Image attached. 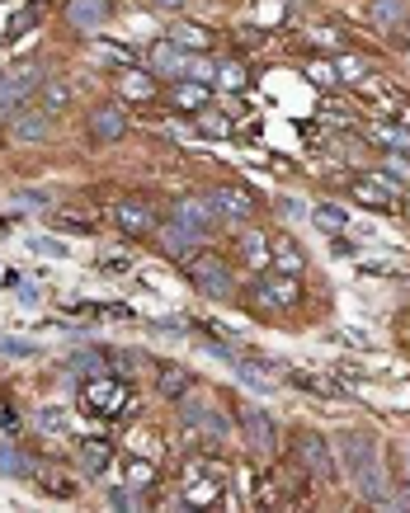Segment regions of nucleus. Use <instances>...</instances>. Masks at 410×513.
I'll return each instance as SVG.
<instances>
[{"label":"nucleus","mask_w":410,"mask_h":513,"mask_svg":"<svg viewBox=\"0 0 410 513\" xmlns=\"http://www.w3.org/2000/svg\"><path fill=\"white\" fill-rule=\"evenodd\" d=\"M146 5H152V10H160V14H179V10L189 5V0H146Z\"/></svg>","instance_id":"nucleus-45"},{"label":"nucleus","mask_w":410,"mask_h":513,"mask_svg":"<svg viewBox=\"0 0 410 513\" xmlns=\"http://www.w3.org/2000/svg\"><path fill=\"white\" fill-rule=\"evenodd\" d=\"M236 424H241V438H245V448H250L255 461H269L278 457V424L269 410H259V405H241L236 410Z\"/></svg>","instance_id":"nucleus-5"},{"label":"nucleus","mask_w":410,"mask_h":513,"mask_svg":"<svg viewBox=\"0 0 410 513\" xmlns=\"http://www.w3.org/2000/svg\"><path fill=\"white\" fill-rule=\"evenodd\" d=\"M113 226H119L127 240H142L156 231V212H152V203H142V198H119V203H113Z\"/></svg>","instance_id":"nucleus-8"},{"label":"nucleus","mask_w":410,"mask_h":513,"mask_svg":"<svg viewBox=\"0 0 410 513\" xmlns=\"http://www.w3.org/2000/svg\"><path fill=\"white\" fill-rule=\"evenodd\" d=\"M47 132H53V113H47L43 104H24V109L10 118V137L20 142V146H38V142H47Z\"/></svg>","instance_id":"nucleus-11"},{"label":"nucleus","mask_w":410,"mask_h":513,"mask_svg":"<svg viewBox=\"0 0 410 513\" xmlns=\"http://www.w3.org/2000/svg\"><path fill=\"white\" fill-rule=\"evenodd\" d=\"M232 368H236V377H241V382H245V387H250V391H265V395H269V391L278 387V382H269V377H265V372H259V368H255V362H245V358H232Z\"/></svg>","instance_id":"nucleus-30"},{"label":"nucleus","mask_w":410,"mask_h":513,"mask_svg":"<svg viewBox=\"0 0 410 513\" xmlns=\"http://www.w3.org/2000/svg\"><path fill=\"white\" fill-rule=\"evenodd\" d=\"M109 362H113V368H119V372H142V368H152V362H146L142 354H113Z\"/></svg>","instance_id":"nucleus-41"},{"label":"nucleus","mask_w":410,"mask_h":513,"mask_svg":"<svg viewBox=\"0 0 410 513\" xmlns=\"http://www.w3.org/2000/svg\"><path fill=\"white\" fill-rule=\"evenodd\" d=\"M170 99H175V109L199 113V109H208V86H199V80H175Z\"/></svg>","instance_id":"nucleus-28"},{"label":"nucleus","mask_w":410,"mask_h":513,"mask_svg":"<svg viewBox=\"0 0 410 513\" xmlns=\"http://www.w3.org/2000/svg\"><path fill=\"white\" fill-rule=\"evenodd\" d=\"M119 90H123V99L152 104V99H156V76H152V71H137V66H127V71L119 76Z\"/></svg>","instance_id":"nucleus-22"},{"label":"nucleus","mask_w":410,"mask_h":513,"mask_svg":"<svg viewBox=\"0 0 410 513\" xmlns=\"http://www.w3.org/2000/svg\"><path fill=\"white\" fill-rule=\"evenodd\" d=\"M38 434H47V438L67 434V410H62V405H43L38 410Z\"/></svg>","instance_id":"nucleus-32"},{"label":"nucleus","mask_w":410,"mask_h":513,"mask_svg":"<svg viewBox=\"0 0 410 513\" xmlns=\"http://www.w3.org/2000/svg\"><path fill=\"white\" fill-rule=\"evenodd\" d=\"M34 20H38V5H29V10L20 14V20H14V24H10V38H20V33H24L29 24H34Z\"/></svg>","instance_id":"nucleus-42"},{"label":"nucleus","mask_w":410,"mask_h":513,"mask_svg":"<svg viewBox=\"0 0 410 513\" xmlns=\"http://www.w3.org/2000/svg\"><path fill=\"white\" fill-rule=\"evenodd\" d=\"M208 208L217 212V222H250L259 203H255V193H245L236 184H222V189L208 193Z\"/></svg>","instance_id":"nucleus-9"},{"label":"nucleus","mask_w":410,"mask_h":513,"mask_svg":"<svg viewBox=\"0 0 410 513\" xmlns=\"http://www.w3.org/2000/svg\"><path fill=\"white\" fill-rule=\"evenodd\" d=\"M146 66H152V76H160V80H179V71H184V47H175L170 38L166 43H152Z\"/></svg>","instance_id":"nucleus-18"},{"label":"nucleus","mask_w":410,"mask_h":513,"mask_svg":"<svg viewBox=\"0 0 410 513\" xmlns=\"http://www.w3.org/2000/svg\"><path fill=\"white\" fill-rule=\"evenodd\" d=\"M76 457H80V471H86V476H104V471L113 467V443L86 438V443L76 448Z\"/></svg>","instance_id":"nucleus-20"},{"label":"nucleus","mask_w":410,"mask_h":513,"mask_svg":"<svg viewBox=\"0 0 410 513\" xmlns=\"http://www.w3.org/2000/svg\"><path fill=\"white\" fill-rule=\"evenodd\" d=\"M203 118H199V127L208 132V137H232V118L226 113H217V109H199Z\"/></svg>","instance_id":"nucleus-36"},{"label":"nucleus","mask_w":410,"mask_h":513,"mask_svg":"<svg viewBox=\"0 0 410 513\" xmlns=\"http://www.w3.org/2000/svg\"><path fill=\"white\" fill-rule=\"evenodd\" d=\"M67 20L80 28V33H94L113 20V0H71L67 5Z\"/></svg>","instance_id":"nucleus-17"},{"label":"nucleus","mask_w":410,"mask_h":513,"mask_svg":"<svg viewBox=\"0 0 410 513\" xmlns=\"http://www.w3.org/2000/svg\"><path fill=\"white\" fill-rule=\"evenodd\" d=\"M29 250L47 255V259H62V255H67V245H62V240H47V236H29Z\"/></svg>","instance_id":"nucleus-40"},{"label":"nucleus","mask_w":410,"mask_h":513,"mask_svg":"<svg viewBox=\"0 0 410 513\" xmlns=\"http://www.w3.org/2000/svg\"><path fill=\"white\" fill-rule=\"evenodd\" d=\"M67 372H76V382H86V377H100V372H113V362L100 354V349H76L67 358Z\"/></svg>","instance_id":"nucleus-24"},{"label":"nucleus","mask_w":410,"mask_h":513,"mask_svg":"<svg viewBox=\"0 0 410 513\" xmlns=\"http://www.w3.org/2000/svg\"><path fill=\"white\" fill-rule=\"evenodd\" d=\"M43 80H47V71L38 57H20L14 66H5L0 71V123H10L24 104H34Z\"/></svg>","instance_id":"nucleus-2"},{"label":"nucleus","mask_w":410,"mask_h":513,"mask_svg":"<svg viewBox=\"0 0 410 513\" xmlns=\"http://www.w3.org/2000/svg\"><path fill=\"white\" fill-rule=\"evenodd\" d=\"M80 410L94 419H123L133 410V387H127L123 372H100V377H86L80 387Z\"/></svg>","instance_id":"nucleus-1"},{"label":"nucleus","mask_w":410,"mask_h":513,"mask_svg":"<svg viewBox=\"0 0 410 513\" xmlns=\"http://www.w3.org/2000/svg\"><path fill=\"white\" fill-rule=\"evenodd\" d=\"M401 467H406V494H410V452H406V461H401Z\"/></svg>","instance_id":"nucleus-47"},{"label":"nucleus","mask_w":410,"mask_h":513,"mask_svg":"<svg viewBox=\"0 0 410 513\" xmlns=\"http://www.w3.org/2000/svg\"><path fill=\"white\" fill-rule=\"evenodd\" d=\"M170 43L184 47V53H208V47H212V33H208L203 24H184V20H179V24L170 28Z\"/></svg>","instance_id":"nucleus-26"},{"label":"nucleus","mask_w":410,"mask_h":513,"mask_svg":"<svg viewBox=\"0 0 410 513\" xmlns=\"http://www.w3.org/2000/svg\"><path fill=\"white\" fill-rule=\"evenodd\" d=\"M368 14H373L377 28H401L410 20V5H406V0H373Z\"/></svg>","instance_id":"nucleus-27"},{"label":"nucleus","mask_w":410,"mask_h":513,"mask_svg":"<svg viewBox=\"0 0 410 513\" xmlns=\"http://www.w3.org/2000/svg\"><path fill=\"white\" fill-rule=\"evenodd\" d=\"M307 76L316 80L321 90H335V86H340V76H335V66H331V61H307Z\"/></svg>","instance_id":"nucleus-39"},{"label":"nucleus","mask_w":410,"mask_h":513,"mask_svg":"<svg viewBox=\"0 0 410 513\" xmlns=\"http://www.w3.org/2000/svg\"><path fill=\"white\" fill-rule=\"evenodd\" d=\"M184 269H189V283L203 297H212V302H226V297L236 292V278H232V269H226V259L212 255V250H193L184 259Z\"/></svg>","instance_id":"nucleus-4"},{"label":"nucleus","mask_w":410,"mask_h":513,"mask_svg":"<svg viewBox=\"0 0 410 513\" xmlns=\"http://www.w3.org/2000/svg\"><path fill=\"white\" fill-rule=\"evenodd\" d=\"M245 302L255 311H292L302 302V278L283 269H259L255 283L245 288Z\"/></svg>","instance_id":"nucleus-3"},{"label":"nucleus","mask_w":410,"mask_h":513,"mask_svg":"<svg viewBox=\"0 0 410 513\" xmlns=\"http://www.w3.org/2000/svg\"><path fill=\"white\" fill-rule=\"evenodd\" d=\"M298 461L316 476L321 485L335 481V448L316 434V428H302V434H298Z\"/></svg>","instance_id":"nucleus-7"},{"label":"nucleus","mask_w":410,"mask_h":513,"mask_svg":"<svg viewBox=\"0 0 410 513\" xmlns=\"http://www.w3.org/2000/svg\"><path fill=\"white\" fill-rule=\"evenodd\" d=\"M311 222H316L321 231H344L349 226V212H344L340 203H321L316 212H311Z\"/></svg>","instance_id":"nucleus-31"},{"label":"nucleus","mask_w":410,"mask_h":513,"mask_svg":"<svg viewBox=\"0 0 410 513\" xmlns=\"http://www.w3.org/2000/svg\"><path fill=\"white\" fill-rule=\"evenodd\" d=\"M152 236H156V245H160V250H166L170 259H179V264H184L193 250H199V236H193L189 226H179L175 217H170V222H156V231H152Z\"/></svg>","instance_id":"nucleus-13"},{"label":"nucleus","mask_w":410,"mask_h":513,"mask_svg":"<svg viewBox=\"0 0 410 513\" xmlns=\"http://www.w3.org/2000/svg\"><path fill=\"white\" fill-rule=\"evenodd\" d=\"M335 76H340V86H358V80H364V71H368V66L364 61H358V57H349V53H340L335 61Z\"/></svg>","instance_id":"nucleus-33"},{"label":"nucleus","mask_w":410,"mask_h":513,"mask_svg":"<svg viewBox=\"0 0 410 513\" xmlns=\"http://www.w3.org/2000/svg\"><path fill=\"white\" fill-rule=\"evenodd\" d=\"M373 457H377V438L373 434H340V461H344V471H349V481L368 467Z\"/></svg>","instance_id":"nucleus-15"},{"label":"nucleus","mask_w":410,"mask_h":513,"mask_svg":"<svg viewBox=\"0 0 410 513\" xmlns=\"http://www.w3.org/2000/svg\"><path fill=\"white\" fill-rule=\"evenodd\" d=\"M226 485H232V476L217 461H193L184 471V490H189L184 504H217V494H226Z\"/></svg>","instance_id":"nucleus-6"},{"label":"nucleus","mask_w":410,"mask_h":513,"mask_svg":"<svg viewBox=\"0 0 410 513\" xmlns=\"http://www.w3.org/2000/svg\"><path fill=\"white\" fill-rule=\"evenodd\" d=\"M0 434H20V415L10 405H0Z\"/></svg>","instance_id":"nucleus-43"},{"label":"nucleus","mask_w":410,"mask_h":513,"mask_svg":"<svg viewBox=\"0 0 410 513\" xmlns=\"http://www.w3.org/2000/svg\"><path fill=\"white\" fill-rule=\"evenodd\" d=\"M212 86L245 90V66H241V61H217V80H212Z\"/></svg>","instance_id":"nucleus-35"},{"label":"nucleus","mask_w":410,"mask_h":513,"mask_svg":"<svg viewBox=\"0 0 410 513\" xmlns=\"http://www.w3.org/2000/svg\"><path fill=\"white\" fill-rule=\"evenodd\" d=\"M5 226H10V222H5V217H0V236H5Z\"/></svg>","instance_id":"nucleus-48"},{"label":"nucleus","mask_w":410,"mask_h":513,"mask_svg":"<svg viewBox=\"0 0 410 513\" xmlns=\"http://www.w3.org/2000/svg\"><path fill=\"white\" fill-rule=\"evenodd\" d=\"M38 485L53 494V500H76V485L67 481V476H53V471H38Z\"/></svg>","instance_id":"nucleus-34"},{"label":"nucleus","mask_w":410,"mask_h":513,"mask_svg":"<svg viewBox=\"0 0 410 513\" xmlns=\"http://www.w3.org/2000/svg\"><path fill=\"white\" fill-rule=\"evenodd\" d=\"M236 255L250 264V269H269V240H265V231H241L236 236Z\"/></svg>","instance_id":"nucleus-23"},{"label":"nucleus","mask_w":410,"mask_h":513,"mask_svg":"<svg viewBox=\"0 0 410 513\" xmlns=\"http://www.w3.org/2000/svg\"><path fill=\"white\" fill-rule=\"evenodd\" d=\"M20 203L24 208H47V193L43 189H20Z\"/></svg>","instance_id":"nucleus-44"},{"label":"nucleus","mask_w":410,"mask_h":513,"mask_svg":"<svg viewBox=\"0 0 410 513\" xmlns=\"http://www.w3.org/2000/svg\"><path fill=\"white\" fill-rule=\"evenodd\" d=\"M193 382H199V377H193L184 362H156V391L166 395V401H184L193 391Z\"/></svg>","instance_id":"nucleus-16"},{"label":"nucleus","mask_w":410,"mask_h":513,"mask_svg":"<svg viewBox=\"0 0 410 513\" xmlns=\"http://www.w3.org/2000/svg\"><path fill=\"white\" fill-rule=\"evenodd\" d=\"M137 494H142L137 485H119V490H109V509H123V513H127V509H146V500H137Z\"/></svg>","instance_id":"nucleus-38"},{"label":"nucleus","mask_w":410,"mask_h":513,"mask_svg":"<svg viewBox=\"0 0 410 513\" xmlns=\"http://www.w3.org/2000/svg\"><path fill=\"white\" fill-rule=\"evenodd\" d=\"M269 269H283V273H298L307 269V255H302V245L292 240V236H274L269 240Z\"/></svg>","instance_id":"nucleus-19"},{"label":"nucleus","mask_w":410,"mask_h":513,"mask_svg":"<svg viewBox=\"0 0 410 513\" xmlns=\"http://www.w3.org/2000/svg\"><path fill=\"white\" fill-rule=\"evenodd\" d=\"M354 193H358V203H368V208H397V198H401L406 189H401V179H391V175L382 170V175L354 179Z\"/></svg>","instance_id":"nucleus-12"},{"label":"nucleus","mask_w":410,"mask_h":513,"mask_svg":"<svg viewBox=\"0 0 410 513\" xmlns=\"http://www.w3.org/2000/svg\"><path fill=\"white\" fill-rule=\"evenodd\" d=\"M0 476H14V481H29V476H38L34 457H24L14 443H0Z\"/></svg>","instance_id":"nucleus-25"},{"label":"nucleus","mask_w":410,"mask_h":513,"mask_svg":"<svg viewBox=\"0 0 410 513\" xmlns=\"http://www.w3.org/2000/svg\"><path fill=\"white\" fill-rule=\"evenodd\" d=\"M179 80H199V86H212V80H217V61H212L208 53H184V71H179Z\"/></svg>","instance_id":"nucleus-29"},{"label":"nucleus","mask_w":410,"mask_h":513,"mask_svg":"<svg viewBox=\"0 0 410 513\" xmlns=\"http://www.w3.org/2000/svg\"><path fill=\"white\" fill-rule=\"evenodd\" d=\"M0 354H5V358H38V344L24 339V335H5V339H0Z\"/></svg>","instance_id":"nucleus-37"},{"label":"nucleus","mask_w":410,"mask_h":513,"mask_svg":"<svg viewBox=\"0 0 410 513\" xmlns=\"http://www.w3.org/2000/svg\"><path fill=\"white\" fill-rule=\"evenodd\" d=\"M104 273H109V278H113V273H127V259H113V255H109V259H104Z\"/></svg>","instance_id":"nucleus-46"},{"label":"nucleus","mask_w":410,"mask_h":513,"mask_svg":"<svg viewBox=\"0 0 410 513\" xmlns=\"http://www.w3.org/2000/svg\"><path fill=\"white\" fill-rule=\"evenodd\" d=\"M71 99H76V94H71V80H62V76H47L43 86H38V104L53 113V118L71 109Z\"/></svg>","instance_id":"nucleus-21"},{"label":"nucleus","mask_w":410,"mask_h":513,"mask_svg":"<svg viewBox=\"0 0 410 513\" xmlns=\"http://www.w3.org/2000/svg\"><path fill=\"white\" fill-rule=\"evenodd\" d=\"M170 217L179 222V226H189L193 236H212V231H217V212L208 208V198H193V193H184V198H175L170 203Z\"/></svg>","instance_id":"nucleus-10"},{"label":"nucleus","mask_w":410,"mask_h":513,"mask_svg":"<svg viewBox=\"0 0 410 513\" xmlns=\"http://www.w3.org/2000/svg\"><path fill=\"white\" fill-rule=\"evenodd\" d=\"M90 137L100 142V146H113V142H123L127 137V113L119 104H100L90 113Z\"/></svg>","instance_id":"nucleus-14"}]
</instances>
